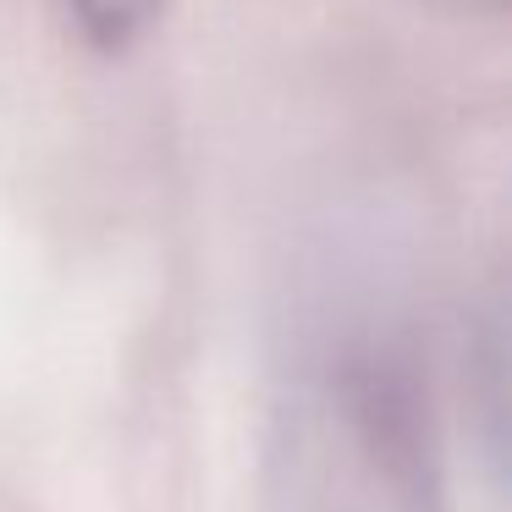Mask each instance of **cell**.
I'll return each mask as SVG.
<instances>
[{
	"label": "cell",
	"mask_w": 512,
	"mask_h": 512,
	"mask_svg": "<svg viewBox=\"0 0 512 512\" xmlns=\"http://www.w3.org/2000/svg\"><path fill=\"white\" fill-rule=\"evenodd\" d=\"M265 512H446L430 397L397 347L347 342L287 386Z\"/></svg>",
	"instance_id": "1"
},
{
	"label": "cell",
	"mask_w": 512,
	"mask_h": 512,
	"mask_svg": "<svg viewBox=\"0 0 512 512\" xmlns=\"http://www.w3.org/2000/svg\"><path fill=\"white\" fill-rule=\"evenodd\" d=\"M61 6H67L72 28L83 34V45L100 50V56L133 50L166 12V0H61Z\"/></svg>",
	"instance_id": "2"
},
{
	"label": "cell",
	"mask_w": 512,
	"mask_h": 512,
	"mask_svg": "<svg viewBox=\"0 0 512 512\" xmlns=\"http://www.w3.org/2000/svg\"><path fill=\"white\" fill-rule=\"evenodd\" d=\"M446 6H457V12H501L507 0H446Z\"/></svg>",
	"instance_id": "3"
}]
</instances>
